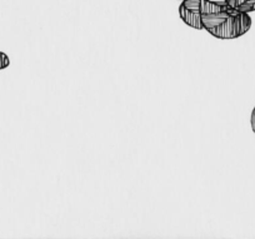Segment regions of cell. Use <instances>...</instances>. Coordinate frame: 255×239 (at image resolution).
Masks as SVG:
<instances>
[{
    "label": "cell",
    "instance_id": "4",
    "mask_svg": "<svg viewBox=\"0 0 255 239\" xmlns=\"http://www.w3.org/2000/svg\"><path fill=\"white\" fill-rule=\"evenodd\" d=\"M230 6H220L214 3H210L208 0H200V6H199V13L200 14H210V13H218L222 10H228Z\"/></svg>",
    "mask_w": 255,
    "mask_h": 239
},
{
    "label": "cell",
    "instance_id": "3",
    "mask_svg": "<svg viewBox=\"0 0 255 239\" xmlns=\"http://www.w3.org/2000/svg\"><path fill=\"white\" fill-rule=\"evenodd\" d=\"M179 15L183 19L184 23L186 25L191 26V28L198 29V30H202L203 24H202V16L200 13H194V11H190L188 9L184 8L183 5L179 6Z\"/></svg>",
    "mask_w": 255,
    "mask_h": 239
},
{
    "label": "cell",
    "instance_id": "7",
    "mask_svg": "<svg viewBox=\"0 0 255 239\" xmlns=\"http://www.w3.org/2000/svg\"><path fill=\"white\" fill-rule=\"evenodd\" d=\"M9 65H10V59H9V56L5 53H3V51H0V70L8 68Z\"/></svg>",
    "mask_w": 255,
    "mask_h": 239
},
{
    "label": "cell",
    "instance_id": "11",
    "mask_svg": "<svg viewBox=\"0 0 255 239\" xmlns=\"http://www.w3.org/2000/svg\"><path fill=\"white\" fill-rule=\"evenodd\" d=\"M225 1H227V3H228V5L230 6V4H232V1H233V0H225Z\"/></svg>",
    "mask_w": 255,
    "mask_h": 239
},
{
    "label": "cell",
    "instance_id": "1",
    "mask_svg": "<svg viewBox=\"0 0 255 239\" xmlns=\"http://www.w3.org/2000/svg\"><path fill=\"white\" fill-rule=\"evenodd\" d=\"M250 26H252V18L249 14L232 8L227 20L222 25L209 30V33L218 39H235L244 35Z\"/></svg>",
    "mask_w": 255,
    "mask_h": 239
},
{
    "label": "cell",
    "instance_id": "8",
    "mask_svg": "<svg viewBox=\"0 0 255 239\" xmlns=\"http://www.w3.org/2000/svg\"><path fill=\"white\" fill-rule=\"evenodd\" d=\"M245 1H247V0H233L232 4H230V8L238 9L240 5H243V4H244Z\"/></svg>",
    "mask_w": 255,
    "mask_h": 239
},
{
    "label": "cell",
    "instance_id": "5",
    "mask_svg": "<svg viewBox=\"0 0 255 239\" xmlns=\"http://www.w3.org/2000/svg\"><path fill=\"white\" fill-rule=\"evenodd\" d=\"M181 5L185 9L194 13H199V6H200V0H183Z\"/></svg>",
    "mask_w": 255,
    "mask_h": 239
},
{
    "label": "cell",
    "instance_id": "9",
    "mask_svg": "<svg viewBox=\"0 0 255 239\" xmlns=\"http://www.w3.org/2000/svg\"><path fill=\"white\" fill-rule=\"evenodd\" d=\"M250 125H252L253 132L255 133V107H254V109H253L252 115H250Z\"/></svg>",
    "mask_w": 255,
    "mask_h": 239
},
{
    "label": "cell",
    "instance_id": "6",
    "mask_svg": "<svg viewBox=\"0 0 255 239\" xmlns=\"http://www.w3.org/2000/svg\"><path fill=\"white\" fill-rule=\"evenodd\" d=\"M238 10L243 11V13H249V11L255 10V0H247L243 5L238 8Z\"/></svg>",
    "mask_w": 255,
    "mask_h": 239
},
{
    "label": "cell",
    "instance_id": "2",
    "mask_svg": "<svg viewBox=\"0 0 255 239\" xmlns=\"http://www.w3.org/2000/svg\"><path fill=\"white\" fill-rule=\"evenodd\" d=\"M230 9L228 10H222L218 11V13H210V14H200L202 16V24L203 29L205 30H212V29L217 28V26L222 25L225 20L228 19V16L230 15Z\"/></svg>",
    "mask_w": 255,
    "mask_h": 239
},
{
    "label": "cell",
    "instance_id": "12",
    "mask_svg": "<svg viewBox=\"0 0 255 239\" xmlns=\"http://www.w3.org/2000/svg\"><path fill=\"white\" fill-rule=\"evenodd\" d=\"M180 1H183V0H180Z\"/></svg>",
    "mask_w": 255,
    "mask_h": 239
},
{
    "label": "cell",
    "instance_id": "10",
    "mask_svg": "<svg viewBox=\"0 0 255 239\" xmlns=\"http://www.w3.org/2000/svg\"><path fill=\"white\" fill-rule=\"evenodd\" d=\"M208 1L217 4V5H220V6H228V3L225 1V0H208Z\"/></svg>",
    "mask_w": 255,
    "mask_h": 239
}]
</instances>
